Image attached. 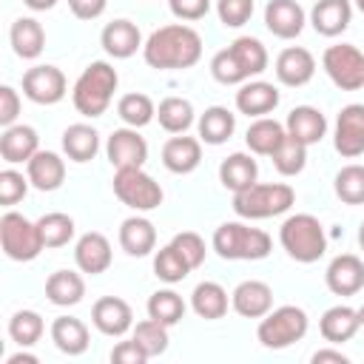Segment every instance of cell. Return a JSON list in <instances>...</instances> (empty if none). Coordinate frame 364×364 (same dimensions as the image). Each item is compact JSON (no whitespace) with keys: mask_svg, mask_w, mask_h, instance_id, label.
Returning <instances> with one entry per match:
<instances>
[{"mask_svg":"<svg viewBox=\"0 0 364 364\" xmlns=\"http://www.w3.org/2000/svg\"><path fill=\"white\" fill-rule=\"evenodd\" d=\"M276 105H279V88L273 82L253 80V82H242V88L236 91V108H239V114L267 117Z\"/></svg>","mask_w":364,"mask_h":364,"instance_id":"603a6c76","label":"cell"},{"mask_svg":"<svg viewBox=\"0 0 364 364\" xmlns=\"http://www.w3.org/2000/svg\"><path fill=\"white\" fill-rule=\"evenodd\" d=\"M270 159H273V165H276V171H279L282 176H296V173H301L304 165H307V145L287 134V136L282 139V145L270 154Z\"/></svg>","mask_w":364,"mask_h":364,"instance_id":"f35d334b","label":"cell"},{"mask_svg":"<svg viewBox=\"0 0 364 364\" xmlns=\"http://www.w3.org/2000/svg\"><path fill=\"white\" fill-rule=\"evenodd\" d=\"M145 353H148V358H154V355H162L165 350H168V324H162V321H156V318H145V321H139L136 327H134V336H131Z\"/></svg>","mask_w":364,"mask_h":364,"instance_id":"f6af8a7d","label":"cell"},{"mask_svg":"<svg viewBox=\"0 0 364 364\" xmlns=\"http://www.w3.org/2000/svg\"><path fill=\"white\" fill-rule=\"evenodd\" d=\"M358 321H361V327H364V304L358 307Z\"/></svg>","mask_w":364,"mask_h":364,"instance_id":"91938a15","label":"cell"},{"mask_svg":"<svg viewBox=\"0 0 364 364\" xmlns=\"http://www.w3.org/2000/svg\"><path fill=\"white\" fill-rule=\"evenodd\" d=\"M108 0H68V9L77 20H97L105 11Z\"/></svg>","mask_w":364,"mask_h":364,"instance_id":"db71d44e","label":"cell"},{"mask_svg":"<svg viewBox=\"0 0 364 364\" xmlns=\"http://www.w3.org/2000/svg\"><path fill=\"white\" fill-rule=\"evenodd\" d=\"M65 74L57 65H34L23 74V94L37 105H54L65 97Z\"/></svg>","mask_w":364,"mask_h":364,"instance_id":"30bf717a","label":"cell"},{"mask_svg":"<svg viewBox=\"0 0 364 364\" xmlns=\"http://www.w3.org/2000/svg\"><path fill=\"white\" fill-rule=\"evenodd\" d=\"M321 65L341 91H358L364 85V51L350 43L327 46L321 54Z\"/></svg>","mask_w":364,"mask_h":364,"instance_id":"9c48e42d","label":"cell"},{"mask_svg":"<svg viewBox=\"0 0 364 364\" xmlns=\"http://www.w3.org/2000/svg\"><path fill=\"white\" fill-rule=\"evenodd\" d=\"M191 270H193V267L185 262V256H182L173 245L159 247L156 256H154V273H156V279H162V282H168V284L182 282Z\"/></svg>","mask_w":364,"mask_h":364,"instance_id":"7bdbcfd3","label":"cell"},{"mask_svg":"<svg viewBox=\"0 0 364 364\" xmlns=\"http://www.w3.org/2000/svg\"><path fill=\"white\" fill-rule=\"evenodd\" d=\"M313 74H316V57L301 46H290L276 57V77L282 85H290V88L307 85Z\"/></svg>","mask_w":364,"mask_h":364,"instance_id":"ac0fdd59","label":"cell"},{"mask_svg":"<svg viewBox=\"0 0 364 364\" xmlns=\"http://www.w3.org/2000/svg\"><path fill=\"white\" fill-rule=\"evenodd\" d=\"M358 245H361V250H364V222H361V228H358Z\"/></svg>","mask_w":364,"mask_h":364,"instance_id":"680465c9","label":"cell"},{"mask_svg":"<svg viewBox=\"0 0 364 364\" xmlns=\"http://www.w3.org/2000/svg\"><path fill=\"white\" fill-rule=\"evenodd\" d=\"M307 327H310V318L301 307L282 304V307L270 310L267 316H262V321L256 327V338L267 350H284V347L301 341Z\"/></svg>","mask_w":364,"mask_h":364,"instance_id":"8992f818","label":"cell"},{"mask_svg":"<svg viewBox=\"0 0 364 364\" xmlns=\"http://www.w3.org/2000/svg\"><path fill=\"white\" fill-rule=\"evenodd\" d=\"M270 236L245 222H222L213 233V250L230 262H259L270 253Z\"/></svg>","mask_w":364,"mask_h":364,"instance_id":"5b68a950","label":"cell"},{"mask_svg":"<svg viewBox=\"0 0 364 364\" xmlns=\"http://www.w3.org/2000/svg\"><path fill=\"white\" fill-rule=\"evenodd\" d=\"M108 162L114 168H142L148 159V142L136 128H117L105 142Z\"/></svg>","mask_w":364,"mask_h":364,"instance_id":"7c38bea8","label":"cell"},{"mask_svg":"<svg viewBox=\"0 0 364 364\" xmlns=\"http://www.w3.org/2000/svg\"><path fill=\"white\" fill-rule=\"evenodd\" d=\"M40 151V136L31 125H9L3 128V136H0V156L3 162L9 165H20V162H28L34 154Z\"/></svg>","mask_w":364,"mask_h":364,"instance_id":"44dd1931","label":"cell"},{"mask_svg":"<svg viewBox=\"0 0 364 364\" xmlns=\"http://www.w3.org/2000/svg\"><path fill=\"white\" fill-rule=\"evenodd\" d=\"M46 333V324H43V316L34 313V310H17L11 318H9V336L11 341H17L20 347H31L43 338Z\"/></svg>","mask_w":364,"mask_h":364,"instance_id":"60d3db41","label":"cell"},{"mask_svg":"<svg viewBox=\"0 0 364 364\" xmlns=\"http://www.w3.org/2000/svg\"><path fill=\"white\" fill-rule=\"evenodd\" d=\"M20 117V94L11 85H0V125L9 128Z\"/></svg>","mask_w":364,"mask_h":364,"instance_id":"816d5d0a","label":"cell"},{"mask_svg":"<svg viewBox=\"0 0 364 364\" xmlns=\"http://www.w3.org/2000/svg\"><path fill=\"white\" fill-rule=\"evenodd\" d=\"M37 228H40V236H43L46 247H63L74 239V219L68 213H60V210L40 216Z\"/></svg>","mask_w":364,"mask_h":364,"instance_id":"b9f144b4","label":"cell"},{"mask_svg":"<svg viewBox=\"0 0 364 364\" xmlns=\"http://www.w3.org/2000/svg\"><path fill=\"white\" fill-rule=\"evenodd\" d=\"M142 57L151 68H159V71L191 68L202 57V37L196 28L185 23H171L151 31V37L142 46Z\"/></svg>","mask_w":364,"mask_h":364,"instance_id":"6da1fadb","label":"cell"},{"mask_svg":"<svg viewBox=\"0 0 364 364\" xmlns=\"http://www.w3.org/2000/svg\"><path fill=\"white\" fill-rule=\"evenodd\" d=\"M230 54H233V60H236V65L242 68V74L250 80V77H256V74H262L264 68H267V48L256 40V37H236L230 46Z\"/></svg>","mask_w":364,"mask_h":364,"instance_id":"d590c367","label":"cell"},{"mask_svg":"<svg viewBox=\"0 0 364 364\" xmlns=\"http://www.w3.org/2000/svg\"><path fill=\"white\" fill-rule=\"evenodd\" d=\"M6 364H37V355H31V353H14V355L6 358Z\"/></svg>","mask_w":364,"mask_h":364,"instance_id":"9f6ffc18","label":"cell"},{"mask_svg":"<svg viewBox=\"0 0 364 364\" xmlns=\"http://www.w3.org/2000/svg\"><path fill=\"white\" fill-rule=\"evenodd\" d=\"M236 131V114L228 111L225 105H210L199 117V139L208 145H222L233 136Z\"/></svg>","mask_w":364,"mask_h":364,"instance_id":"836d02e7","label":"cell"},{"mask_svg":"<svg viewBox=\"0 0 364 364\" xmlns=\"http://www.w3.org/2000/svg\"><path fill=\"white\" fill-rule=\"evenodd\" d=\"M333 145L344 159H355L364 154V105L361 102H350L338 111Z\"/></svg>","mask_w":364,"mask_h":364,"instance_id":"8fae6325","label":"cell"},{"mask_svg":"<svg viewBox=\"0 0 364 364\" xmlns=\"http://www.w3.org/2000/svg\"><path fill=\"white\" fill-rule=\"evenodd\" d=\"M63 151L68 159L74 162H91L100 151V134L97 128L85 125V122H74L63 131Z\"/></svg>","mask_w":364,"mask_h":364,"instance_id":"1f68e13d","label":"cell"},{"mask_svg":"<svg viewBox=\"0 0 364 364\" xmlns=\"http://www.w3.org/2000/svg\"><path fill=\"white\" fill-rule=\"evenodd\" d=\"M119 247L128 256H148L156 247V228L145 216H128L119 225Z\"/></svg>","mask_w":364,"mask_h":364,"instance_id":"83f0119b","label":"cell"},{"mask_svg":"<svg viewBox=\"0 0 364 364\" xmlns=\"http://www.w3.org/2000/svg\"><path fill=\"white\" fill-rule=\"evenodd\" d=\"M353 20L350 0H316L310 11V23L321 37H338Z\"/></svg>","mask_w":364,"mask_h":364,"instance_id":"cb8c5ba5","label":"cell"},{"mask_svg":"<svg viewBox=\"0 0 364 364\" xmlns=\"http://www.w3.org/2000/svg\"><path fill=\"white\" fill-rule=\"evenodd\" d=\"M296 191L287 182H253L233 193V210L242 219H270L293 208Z\"/></svg>","mask_w":364,"mask_h":364,"instance_id":"3957f363","label":"cell"},{"mask_svg":"<svg viewBox=\"0 0 364 364\" xmlns=\"http://www.w3.org/2000/svg\"><path fill=\"white\" fill-rule=\"evenodd\" d=\"M26 176L37 191H57L65 179V162L54 151H37L26 162Z\"/></svg>","mask_w":364,"mask_h":364,"instance_id":"d4e9b609","label":"cell"},{"mask_svg":"<svg viewBox=\"0 0 364 364\" xmlns=\"http://www.w3.org/2000/svg\"><path fill=\"white\" fill-rule=\"evenodd\" d=\"M324 282L336 296H355L364 287V262L353 253H341L327 264Z\"/></svg>","mask_w":364,"mask_h":364,"instance_id":"9a60e30c","label":"cell"},{"mask_svg":"<svg viewBox=\"0 0 364 364\" xmlns=\"http://www.w3.org/2000/svg\"><path fill=\"white\" fill-rule=\"evenodd\" d=\"M117 85H119L117 68L111 63H105V60H94L77 77L74 91H71V102L82 117H102L105 108L114 100Z\"/></svg>","mask_w":364,"mask_h":364,"instance_id":"7a4b0ae2","label":"cell"},{"mask_svg":"<svg viewBox=\"0 0 364 364\" xmlns=\"http://www.w3.org/2000/svg\"><path fill=\"white\" fill-rule=\"evenodd\" d=\"M111 259H114L111 242H108L102 233H97V230L82 233V236L77 239V245H74V262H77V267H80L82 273L100 276V273H105V270L111 267Z\"/></svg>","mask_w":364,"mask_h":364,"instance_id":"e0dca14e","label":"cell"},{"mask_svg":"<svg viewBox=\"0 0 364 364\" xmlns=\"http://www.w3.org/2000/svg\"><path fill=\"white\" fill-rule=\"evenodd\" d=\"M284 136H287V128H284L279 119L256 117V119L250 122L247 134H245V142H247V148H250L253 154H259V156H270V154L282 145Z\"/></svg>","mask_w":364,"mask_h":364,"instance_id":"4dcf8cb0","label":"cell"},{"mask_svg":"<svg viewBox=\"0 0 364 364\" xmlns=\"http://www.w3.org/2000/svg\"><path fill=\"white\" fill-rule=\"evenodd\" d=\"M256 176H259V165H256V159L250 156V154H230L228 159H222V165H219V182L228 188V191H245V188H250L253 182H256Z\"/></svg>","mask_w":364,"mask_h":364,"instance_id":"d6a6232c","label":"cell"},{"mask_svg":"<svg viewBox=\"0 0 364 364\" xmlns=\"http://www.w3.org/2000/svg\"><path fill=\"white\" fill-rule=\"evenodd\" d=\"M91 321L94 327L102 333V336H111V338H119L131 330L134 324V310L125 299L119 296H102L94 301L91 307Z\"/></svg>","mask_w":364,"mask_h":364,"instance_id":"4fadbf2b","label":"cell"},{"mask_svg":"<svg viewBox=\"0 0 364 364\" xmlns=\"http://www.w3.org/2000/svg\"><path fill=\"white\" fill-rule=\"evenodd\" d=\"M114 193L122 205H128L131 210H154L162 205V188L159 182L145 173L142 168H117L114 173Z\"/></svg>","mask_w":364,"mask_h":364,"instance_id":"ba28073f","label":"cell"},{"mask_svg":"<svg viewBox=\"0 0 364 364\" xmlns=\"http://www.w3.org/2000/svg\"><path fill=\"white\" fill-rule=\"evenodd\" d=\"M202 162V139L176 134L162 145V165L171 173H191Z\"/></svg>","mask_w":364,"mask_h":364,"instance_id":"ffe728a7","label":"cell"},{"mask_svg":"<svg viewBox=\"0 0 364 364\" xmlns=\"http://www.w3.org/2000/svg\"><path fill=\"white\" fill-rule=\"evenodd\" d=\"M0 245L3 253L14 262H31L40 256V250H46L37 222L26 219L17 210H6L0 216Z\"/></svg>","mask_w":364,"mask_h":364,"instance_id":"52a82bcc","label":"cell"},{"mask_svg":"<svg viewBox=\"0 0 364 364\" xmlns=\"http://www.w3.org/2000/svg\"><path fill=\"white\" fill-rule=\"evenodd\" d=\"M156 119H159V125L168 134H185L193 125L196 114H193L191 100H185V97H165L156 105Z\"/></svg>","mask_w":364,"mask_h":364,"instance_id":"8d00e7d4","label":"cell"},{"mask_svg":"<svg viewBox=\"0 0 364 364\" xmlns=\"http://www.w3.org/2000/svg\"><path fill=\"white\" fill-rule=\"evenodd\" d=\"M304 9L296 0H270L264 6V26L279 40H293L304 28Z\"/></svg>","mask_w":364,"mask_h":364,"instance_id":"2e32d148","label":"cell"},{"mask_svg":"<svg viewBox=\"0 0 364 364\" xmlns=\"http://www.w3.org/2000/svg\"><path fill=\"white\" fill-rule=\"evenodd\" d=\"M31 11H48V9H54L57 6V0H23Z\"/></svg>","mask_w":364,"mask_h":364,"instance_id":"6f0895ef","label":"cell"},{"mask_svg":"<svg viewBox=\"0 0 364 364\" xmlns=\"http://www.w3.org/2000/svg\"><path fill=\"white\" fill-rule=\"evenodd\" d=\"M191 307L199 318H222L228 313V290L219 282H199L191 293Z\"/></svg>","mask_w":364,"mask_h":364,"instance_id":"e575fe53","label":"cell"},{"mask_svg":"<svg viewBox=\"0 0 364 364\" xmlns=\"http://www.w3.org/2000/svg\"><path fill=\"white\" fill-rule=\"evenodd\" d=\"M210 74H213V80L222 82V85H239V82L247 80V77L242 74V68L236 65L230 48H222V51L213 54V60H210Z\"/></svg>","mask_w":364,"mask_h":364,"instance_id":"bcb514c9","label":"cell"},{"mask_svg":"<svg viewBox=\"0 0 364 364\" xmlns=\"http://www.w3.org/2000/svg\"><path fill=\"white\" fill-rule=\"evenodd\" d=\"M361 321H358V310L347 307V304H336V307H327L321 321H318V330H321V338L330 341V344H344L350 341L355 333H358Z\"/></svg>","mask_w":364,"mask_h":364,"instance_id":"484cf974","label":"cell"},{"mask_svg":"<svg viewBox=\"0 0 364 364\" xmlns=\"http://www.w3.org/2000/svg\"><path fill=\"white\" fill-rule=\"evenodd\" d=\"M148 316L162 321V324H168V327H173L185 316V301H182V296L176 290H156L148 299Z\"/></svg>","mask_w":364,"mask_h":364,"instance_id":"ab89813d","label":"cell"},{"mask_svg":"<svg viewBox=\"0 0 364 364\" xmlns=\"http://www.w3.org/2000/svg\"><path fill=\"white\" fill-rule=\"evenodd\" d=\"M333 188L344 205H364V165H344L336 173Z\"/></svg>","mask_w":364,"mask_h":364,"instance_id":"ee69618b","label":"cell"},{"mask_svg":"<svg viewBox=\"0 0 364 364\" xmlns=\"http://www.w3.org/2000/svg\"><path fill=\"white\" fill-rule=\"evenodd\" d=\"M111 361H114V364H145V361H148V353L131 338V341H119V344L111 350Z\"/></svg>","mask_w":364,"mask_h":364,"instance_id":"f5cc1de1","label":"cell"},{"mask_svg":"<svg viewBox=\"0 0 364 364\" xmlns=\"http://www.w3.org/2000/svg\"><path fill=\"white\" fill-rule=\"evenodd\" d=\"M230 307L245 318H262L273 310V290L267 282L259 279L239 282L236 290L230 293Z\"/></svg>","mask_w":364,"mask_h":364,"instance_id":"5bb4252c","label":"cell"},{"mask_svg":"<svg viewBox=\"0 0 364 364\" xmlns=\"http://www.w3.org/2000/svg\"><path fill=\"white\" fill-rule=\"evenodd\" d=\"M9 40H11L14 54L23 57V60H37L46 48V31L34 17H17L11 23Z\"/></svg>","mask_w":364,"mask_h":364,"instance_id":"f1b7e54d","label":"cell"},{"mask_svg":"<svg viewBox=\"0 0 364 364\" xmlns=\"http://www.w3.org/2000/svg\"><path fill=\"white\" fill-rule=\"evenodd\" d=\"M100 43H102L105 54H111L114 60H128L131 54H136V48H142V34H139L136 23L119 17L102 28Z\"/></svg>","mask_w":364,"mask_h":364,"instance_id":"d6986e66","label":"cell"},{"mask_svg":"<svg viewBox=\"0 0 364 364\" xmlns=\"http://www.w3.org/2000/svg\"><path fill=\"white\" fill-rule=\"evenodd\" d=\"M279 242L284 253L301 264H313L327 250V236L321 222L313 213H293L279 228Z\"/></svg>","mask_w":364,"mask_h":364,"instance_id":"277c9868","label":"cell"},{"mask_svg":"<svg viewBox=\"0 0 364 364\" xmlns=\"http://www.w3.org/2000/svg\"><path fill=\"white\" fill-rule=\"evenodd\" d=\"M117 114H119V119H122L125 125H131V128H142V125H148V122L156 117V105H154V100H151L148 94H142V91H131V94L119 97V102H117Z\"/></svg>","mask_w":364,"mask_h":364,"instance_id":"74e56055","label":"cell"},{"mask_svg":"<svg viewBox=\"0 0 364 364\" xmlns=\"http://www.w3.org/2000/svg\"><path fill=\"white\" fill-rule=\"evenodd\" d=\"M168 6H171V14L173 17L193 23V20H202L208 14L210 0H168Z\"/></svg>","mask_w":364,"mask_h":364,"instance_id":"f907efd6","label":"cell"},{"mask_svg":"<svg viewBox=\"0 0 364 364\" xmlns=\"http://www.w3.org/2000/svg\"><path fill=\"white\" fill-rule=\"evenodd\" d=\"M355 6L361 9V14H364V0H355Z\"/></svg>","mask_w":364,"mask_h":364,"instance_id":"94428289","label":"cell"},{"mask_svg":"<svg viewBox=\"0 0 364 364\" xmlns=\"http://www.w3.org/2000/svg\"><path fill=\"white\" fill-rule=\"evenodd\" d=\"M216 14H219L222 26L239 28L253 17V0H219L216 3Z\"/></svg>","mask_w":364,"mask_h":364,"instance_id":"c3c4849f","label":"cell"},{"mask_svg":"<svg viewBox=\"0 0 364 364\" xmlns=\"http://www.w3.org/2000/svg\"><path fill=\"white\" fill-rule=\"evenodd\" d=\"M51 341L65 355H82L88 350V344H91V333H88V327L80 318L57 316L51 321Z\"/></svg>","mask_w":364,"mask_h":364,"instance_id":"4316f807","label":"cell"},{"mask_svg":"<svg viewBox=\"0 0 364 364\" xmlns=\"http://www.w3.org/2000/svg\"><path fill=\"white\" fill-rule=\"evenodd\" d=\"M284 128H287L290 136H296L299 142H304L310 148V145H316V142L324 139V134H327V117L318 108H313V105H296L287 114Z\"/></svg>","mask_w":364,"mask_h":364,"instance_id":"7402d4cb","label":"cell"},{"mask_svg":"<svg viewBox=\"0 0 364 364\" xmlns=\"http://www.w3.org/2000/svg\"><path fill=\"white\" fill-rule=\"evenodd\" d=\"M28 185H31L28 176H23L20 171H14V168L0 171V205H6V208L17 205L28 193Z\"/></svg>","mask_w":364,"mask_h":364,"instance_id":"7dc6e473","label":"cell"},{"mask_svg":"<svg viewBox=\"0 0 364 364\" xmlns=\"http://www.w3.org/2000/svg\"><path fill=\"white\" fill-rule=\"evenodd\" d=\"M310 361H313V364H324V361H333V364H347L350 358H347L341 350H316Z\"/></svg>","mask_w":364,"mask_h":364,"instance_id":"11a10c76","label":"cell"},{"mask_svg":"<svg viewBox=\"0 0 364 364\" xmlns=\"http://www.w3.org/2000/svg\"><path fill=\"white\" fill-rule=\"evenodd\" d=\"M171 245L185 256V262H188L193 270L205 262V239H202L199 233H193V230H182V233H176V236L171 239Z\"/></svg>","mask_w":364,"mask_h":364,"instance_id":"681fc988","label":"cell"},{"mask_svg":"<svg viewBox=\"0 0 364 364\" xmlns=\"http://www.w3.org/2000/svg\"><path fill=\"white\" fill-rule=\"evenodd\" d=\"M46 296L51 304L57 307H74L82 301L85 296V282L80 273L74 270H54L48 279H46Z\"/></svg>","mask_w":364,"mask_h":364,"instance_id":"f546056e","label":"cell"}]
</instances>
